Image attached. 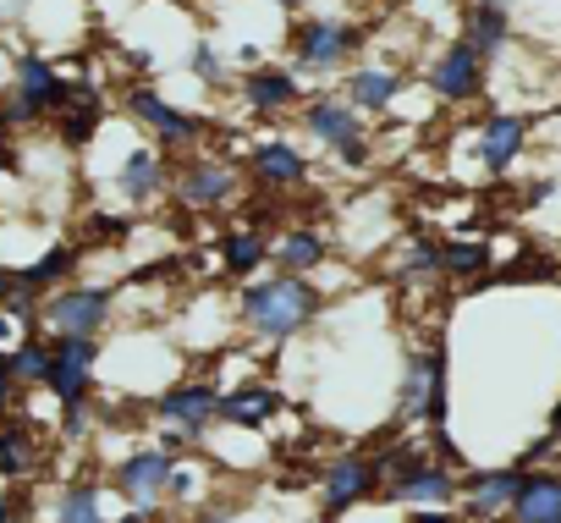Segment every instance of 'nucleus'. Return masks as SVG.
<instances>
[{
	"label": "nucleus",
	"mask_w": 561,
	"mask_h": 523,
	"mask_svg": "<svg viewBox=\"0 0 561 523\" xmlns=\"http://www.w3.org/2000/svg\"><path fill=\"white\" fill-rule=\"evenodd\" d=\"M325 287L314 276H280V271H259L231 293V320L242 331L248 348H287L298 337H309L325 315Z\"/></svg>",
	"instance_id": "nucleus-1"
},
{
	"label": "nucleus",
	"mask_w": 561,
	"mask_h": 523,
	"mask_svg": "<svg viewBox=\"0 0 561 523\" xmlns=\"http://www.w3.org/2000/svg\"><path fill=\"white\" fill-rule=\"evenodd\" d=\"M280 50H287V67L309 83H325V78H342L353 61H364L369 50V23L347 18V12H298L287 18V39H280Z\"/></svg>",
	"instance_id": "nucleus-2"
},
{
	"label": "nucleus",
	"mask_w": 561,
	"mask_h": 523,
	"mask_svg": "<svg viewBox=\"0 0 561 523\" xmlns=\"http://www.w3.org/2000/svg\"><path fill=\"white\" fill-rule=\"evenodd\" d=\"M116 111H122V122H133L160 155H193V149H204V138H209V116H198V111H187V105H176L171 94H160L149 78H133V83H122V94H116Z\"/></svg>",
	"instance_id": "nucleus-3"
},
{
	"label": "nucleus",
	"mask_w": 561,
	"mask_h": 523,
	"mask_svg": "<svg viewBox=\"0 0 561 523\" xmlns=\"http://www.w3.org/2000/svg\"><path fill=\"white\" fill-rule=\"evenodd\" d=\"M293 127H298V138L320 144L342 171H369V166H375V133H369V122H364L336 89H314V94L298 105Z\"/></svg>",
	"instance_id": "nucleus-4"
},
{
	"label": "nucleus",
	"mask_w": 561,
	"mask_h": 523,
	"mask_svg": "<svg viewBox=\"0 0 561 523\" xmlns=\"http://www.w3.org/2000/svg\"><path fill=\"white\" fill-rule=\"evenodd\" d=\"M127 127H133V122H127ZM165 182H171V155H160L138 127L116 144V160H111L105 171H94L100 198H105L111 209H122V215H138V209L160 204V198H165Z\"/></svg>",
	"instance_id": "nucleus-5"
},
{
	"label": "nucleus",
	"mask_w": 561,
	"mask_h": 523,
	"mask_svg": "<svg viewBox=\"0 0 561 523\" xmlns=\"http://www.w3.org/2000/svg\"><path fill=\"white\" fill-rule=\"evenodd\" d=\"M7 111H12V127H45L56 111H67L78 100V78L61 72L56 56L34 50V45H18L12 50V83H7Z\"/></svg>",
	"instance_id": "nucleus-6"
},
{
	"label": "nucleus",
	"mask_w": 561,
	"mask_h": 523,
	"mask_svg": "<svg viewBox=\"0 0 561 523\" xmlns=\"http://www.w3.org/2000/svg\"><path fill=\"white\" fill-rule=\"evenodd\" d=\"M242 166L231 155H215V149H193V155H176L171 160V182H165V198L182 209V215H226L237 209L242 198Z\"/></svg>",
	"instance_id": "nucleus-7"
},
{
	"label": "nucleus",
	"mask_w": 561,
	"mask_h": 523,
	"mask_svg": "<svg viewBox=\"0 0 561 523\" xmlns=\"http://www.w3.org/2000/svg\"><path fill=\"white\" fill-rule=\"evenodd\" d=\"M242 182L264 198H287V193H304L314 182V166H309V149L298 144V133H259L248 138L242 149Z\"/></svg>",
	"instance_id": "nucleus-8"
},
{
	"label": "nucleus",
	"mask_w": 561,
	"mask_h": 523,
	"mask_svg": "<svg viewBox=\"0 0 561 523\" xmlns=\"http://www.w3.org/2000/svg\"><path fill=\"white\" fill-rule=\"evenodd\" d=\"M380 501V463L369 446H342L325 468H320V485H314V507L325 523H347L353 512L375 507Z\"/></svg>",
	"instance_id": "nucleus-9"
},
{
	"label": "nucleus",
	"mask_w": 561,
	"mask_h": 523,
	"mask_svg": "<svg viewBox=\"0 0 561 523\" xmlns=\"http://www.w3.org/2000/svg\"><path fill=\"white\" fill-rule=\"evenodd\" d=\"M116 326V287L105 282H67L39 298V331L45 337H105Z\"/></svg>",
	"instance_id": "nucleus-10"
},
{
	"label": "nucleus",
	"mask_w": 561,
	"mask_h": 523,
	"mask_svg": "<svg viewBox=\"0 0 561 523\" xmlns=\"http://www.w3.org/2000/svg\"><path fill=\"white\" fill-rule=\"evenodd\" d=\"M231 94H237V105H242L248 116H259V122H293L298 105L309 100V83H304L287 61H270V56H264V61H253V67L237 72Z\"/></svg>",
	"instance_id": "nucleus-11"
},
{
	"label": "nucleus",
	"mask_w": 561,
	"mask_h": 523,
	"mask_svg": "<svg viewBox=\"0 0 561 523\" xmlns=\"http://www.w3.org/2000/svg\"><path fill=\"white\" fill-rule=\"evenodd\" d=\"M215 408H220V380H209V375H176L165 391L149 397V419L187 435L193 446L215 430Z\"/></svg>",
	"instance_id": "nucleus-12"
},
{
	"label": "nucleus",
	"mask_w": 561,
	"mask_h": 523,
	"mask_svg": "<svg viewBox=\"0 0 561 523\" xmlns=\"http://www.w3.org/2000/svg\"><path fill=\"white\" fill-rule=\"evenodd\" d=\"M171 463H176V452H165V446H154V441H138V446H127L122 457L105 463V485H111L127 507H138V512H160V507H165Z\"/></svg>",
	"instance_id": "nucleus-13"
},
{
	"label": "nucleus",
	"mask_w": 561,
	"mask_h": 523,
	"mask_svg": "<svg viewBox=\"0 0 561 523\" xmlns=\"http://www.w3.org/2000/svg\"><path fill=\"white\" fill-rule=\"evenodd\" d=\"M424 83H430V100H435V105L462 111V105H479V100H484V89H490V61H484L468 39H446V45L430 56Z\"/></svg>",
	"instance_id": "nucleus-14"
},
{
	"label": "nucleus",
	"mask_w": 561,
	"mask_h": 523,
	"mask_svg": "<svg viewBox=\"0 0 561 523\" xmlns=\"http://www.w3.org/2000/svg\"><path fill=\"white\" fill-rule=\"evenodd\" d=\"M457 485L462 474L446 468L440 457H430V446L419 457H408L402 468H391L380 479V507H457Z\"/></svg>",
	"instance_id": "nucleus-15"
},
{
	"label": "nucleus",
	"mask_w": 561,
	"mask_h": 523,
	"mask_svg": "<svg viewBox=\"0 0 561 523\" xmlns=\"http://www.w3.org/2000/svg\"><path fill=\"white\" fill-rule=\"evenodd\" d=\"M100 342L105 337H50V369H45V391L61 402H83L100 391Z\"/></svg>",
	"instance_id": "nucleus-16"
},
{
	"label": "nucleus",
	"mask_w": 561,
	"mask_h": 523,
	"mask_svg": "<svg viewBox=\"0 0 561 523\" xmlns=\"http://www.w3.org/2000/svg\"><path fill=\"white\" fill-rule=\"evenodd\" d=\"M336 94L364 116V122H375V116H391L397 105H402V94H408V72L397 67V61H353L342 78H336Z\"/></svg>",
	"instance_id": "nucleus-17"
},
{
	"label": "nucleus",
	"mask_w": 561,
	"mask_h": 523,
	"mask_svg": "<svg viewBox=\"0 0 561 523\" xmlns=\"http://www.w3.org/2000/svg\"><path fill=\"white\" fill-rule=\"evenodd\" d=\"M534 149V116L528 111H490L479 127H473V160L484 177H506L523 155Z\"/></svg>",
	"instance_id": "nucleus-18"
},
{
	"label": "nucleus",
	"mask_w": 561,
	"mask_h": 523,
	"mask_svg": "<svg viewBox=\"0 0 561 523\" xmlns=\"http://www.w3.org/2000/svg\"><path fill=\"white\" fill-rule=\"evenodd\" d=\"M280 413H287V391H280L275 380H237V386H220V408H215V424L226 430H248V435H270L280 424Z\"/></svg>",
	"instance_id": "nucleus-19"
},
{
	"label": "nucleus",
	"mask_w": 561,
	"mask_h": 523,
	"mask_svg": "<svg viewBox=\"0 0 561 523\" xmlns=\"http://www.w3.org/2000/svg\"><path fill=\"white\" fill-rule=\"evenodd\" d=\"M270 226H259V220H231V226H220V237H215V271L209 276H220V287H242L248 276H259V271H270Z\"/></svg>",
	"instance_id": "nucleus-20"
},
{
	"label": "nucleus",
	"mask_w": 561,
	"mask_h": 523,
	"mask_svg": "<svg viewBox=\"0 0 561 523\" xmlns=\"http://www.w3.org/2000/svg\"><path fill=\"white\" fill-rule=\"evenodd\" d=\"M331 253H336V242H331V231L320 220H287L270 237V271H280V276H314L320 282V271L331 265Z\"/></svg>",
	"instance_id": "nucleus-21"
},
{
	"label": "nucleus",
	"mask_w": 561,
	"mask_h": 523,
	"mask_svg": "<svg viewBox=\"0 0 561 523\" xmlns=\"http://www.w3.org/2000/svg\"><path fill=\"white\" fill-rule=\"evenodd\" d=\"M12 276H18L23 293L45 298V293H56V287H67V282L83 276V242L78 237H50L34 259H18Z\"/></svg>",
	"instance_id": "nucleus-22"
},
{
	"label": "nucleus",
	"mask_w": 561,
	"mask_h": 523,
	"mask_svg": "<svg viewBox=\"0 0 561 523\" xmlns=\"http://www.w3.org/2000/svg\"><path fill=\"white\" fill-rule=\"evenodd\" d=\"M45 468V430L28 413H0V485H28Z\"/></svg>",
	"instance_id": "nucleus-23"
},
{
	"label": "nucleus",
	"mask_w": 561,
	"mask_h": 523,
	"mask_svg": "<svg viewBox=\"0 0 561 523\" xmlns=\"http://www.w3.org/2000/svg\"><path fill=\"white\" fill-rule=\"evenodd\" d=\"M386 282L397 293H424L440 282V237L430 231H408L402 242H391L386 253Z\"/></svg>",
	"instance_id": "nucleus-24"
},
{
	"label": "nucleus",
	"mask_w": 561,
	"mask_h": 523,
	"mask_svg": "<svg viewBox=\"0 0 561 523\" xmlns=\"http://www.w3.org/2000/svg\"><path fill=\"white\" fill-rule=\"evenodd\" d=\"M517 479H523V468H512V463L462 468L457 512H462V518H506V507H512V496H517Z\"/></svg>",
	"instance_id": "nucleus-25"
},
{
	"label": "nucleus",
	"mask_w": 561,
	"mask_h": 523,
	"mask_svg": "<svg viewBox=\"0 0 561 523\" xmlns=\"http://www.w3.org/2000/svg\"><path fill=\"white\" fill-rule=\"evenodd\" d=\"M506 523H561V468H523Z\"/></svg>",
	"instance_id": "nucleus-26"
},
{
	"label": "nucleus",
	"mask_w": 561,
	"mask_h": 523,
	"mask_svg": "<svg viewBox=\"0 0 561 523\" xmlns=\"http://www.w3.org/2000/svg\"><path fill=\"white\" fill-rule=\"evenodd\" d=\"M457 39H468L484 61H501L506 45H512V12L501 7V0H468V7H462V34H457Z\"/></svg>",
	"instance_id": "nucleus-27"
},
{
	"label": "nucleus",
	"mask_w": 561,
	"mask_h": 523,
	"mask_svg": "<svg viewBox=\"0 0 561 523\" xmlns=\"http://www.w3.org/2000/svg\"><path fill=\"white\" fill-rule=\"evenodd\" d=\"M424 386H430V348H408L402 369H397V391H391V430H413L424 413Z\"/></svg>",
	"instance_id": "nucleus-28"
},
{
	"label": "nucleus",
	"mask_w": 561,
	"mask_h": 523,
	"mask_svg": "<svg viewBox=\"0 0 561 523\" xmlns=\"http://www.w3.org/2000/svg\"><path fill=\"white\" fill-rule=\"evenodd\" d=\"M105 496H111V485L105 479H67V485H56L50 490V518L45 523H105L111 512H105Z\"/></svg>",
	"instance_id": "nucleus-29"
},
{
	"label": "nucleus",
	"mask_w": 561,
	"mask_h": 523,
	"mask_svg": "<svg viewBox=\"0 0 561 523\" xmlns=\"http://www.w3.org/2000/svg\"><path fill=\"white\" fill-rule=\"evenodd\" d=\"M209 496H215V463L193 446V452H182V457L171 463V479H165V507L193 512V507H204Z\"/></svg>",
	"instance_id": "nucleus-30"
},
{
	"label": "nucleus",
	"mask_w": 561,
	"mask_h": 523,
	"mask_svg": "<svg viewBox=\"0 0 561 523\" xmlns=\"http://www.w3.org/2000/svg\"><path fill=\"white\" fill-rule=\"evenodd\" d=\"M495 271V248L484 237H440V282H484Z\"/></svg>",
	"instance_id": "nucleus-31"
},
{
	"label": "nucleus",
	"mask_w": 561,
	"mask_h": 523,
	"mask_svg": "<svg viewBox=\"0 0 561 523\" xmlns=\"http://www.w3.org/2000/svg\"><path fill=\"white\" fill-rule=\"evenodd\" d=\"M446 424H451V353L446 342H430V386H424L419 430H446Z\"/></svg>",
	"instance_id": "nucleus-32"
},
{
	"label": "nucleus",
	"mask_w": 561,
	"mask_h": 523,
	"mask_svg": "<svg viewBox=\"0 0 561 523\" xmlns=\"http://www.w3.org/2000/svg\"><path fill=\"white\" fill-rule=\"evenodd\" d=\"M187 72H193V83H198V89H215V94L237 83L231 56H226V45H220L215 34H198V39L187 45Z\"/></svg>",
	"instance_id": "nucleus-33"
},
{
	"label": "nucleus",
	"mask_w": 561,
	"mask_h": 523,
	"mask_svg": "<svg viewBox=\"0 0 561 523\" xmlns=\"http://www.w3.org/2000/svg\"><path fill=\"white\" fill-rule=\"evenodd\" d=\"M7 359H12V375H18L23 391H45V369H50V337L45 331H28L23 342H12Z\"/></svg>",
	"instance_id": "nucleus-34"
},
{
	"label": "nucleus",
	"mask_w": 561,
	"mask_h": 523,
	"mask_svg": "<svg viewBox=\"0 0 561 523\" xmlns=\"http://www.w3.org/2000/svg\"><path fill=\"white\" fill-rule=\"evenodd\" d=\"M0 523H39L28 485H7V490H0Z\"/></svg>",
	"instance_id": "nucleus-35"
},
{
	"label": "nucleus",
	"mask_w": 561,
	"mask_h": 523,
	"mask_svg": "<svg viewBox=\"0 0 561 523\" xmlns=\"http://www.w3.org/2000/svg\"><path fill=\"white\" fill-rule=\"evenodd\" d=\"M0 166H7V171H23V160H18V127H12L7 100H0Z\"/></svg>",
	"instance_id": "nucleus-36"
},
{
	"label": "nucleus",
	"mask_w": 561,
	"mask_h": 523,
	"mask_svg": "<svg viewBox=\"0 0 561 523\" xmlns=\"http://www.w3.org/2000/svg\"><path fill=\"white\" fill-rule=\"evenodd\" d=\"M556 452H561V441H556V435L545 430L539 441H528V446H523V452L512 457V468H539V463H545V457H556Z\"/></svg>",
	"instance_id": "nucleus-37"
},
{
	"label": "nucleus",
	"mask_w": 561,
	"mask_h": 523,
	"mask_svg": "<svg viewBox=\"0 0 561 523\" xmlns=\"http://www.w3.org/2000/svg\"><path fill=\"white\" fill-rule=\"evenodd\" d=\"M23 397H28V391L18 386V375H12V359H7V348H0V413H12Z\"/></svg>",
	"instance_id": "nucleus-38"
},
{
	"label": "nucleus",
	"mask_w": 561,
	"mask_h": 523,
	"mask_svg": "<svg viewBox=\"0 0 561 523\" xmlns=\"http://www.w3.org/2000/svg\"><path fill=\"white\" fill-rule=\"evenodd\" d=\"M402 523H462L457 507H402Z\"/></svg>",
	"instance_id": "nucleus-39"
},
{
	"label": "nucleus",
	"mask_w": 561,
	"mask_h": 523,
	"mask_svg": "<svg viewBox=\"0 0 561 523\" xmlns=\"http://www.w3.org/2000/svg\"><path fill=\"white\" fill-rule=\"evenodd\" d=\"M105 523H160V512H138V507H127V512H116V518H105Z\"/></svg>",
	"instance_id": "nucleus-40"
},
{
	"label": "nucleus",
	"mask_w": 561,
	"mask_h": 523,
	"mask_svg": "<svg viewBox=\"0 0 561 523\" xmlns=\"http://www.w3.org/2000/svg\"><path fill=\"white\" fill-rule=\"evenodd\" d=\"M264 7H275L280 18H298V12H309V0H264Z\"/></svg>",
	"instance_id": "nucleus-41"
},
{
	"label": "nucleus",
	"mask_w": 561,
	"mask_h": 523,
	"mask_svg": "<svg viewBox=\"0 0 561 523\" xmlns=\"http://www.w3.org/2000/svg\"><path fill=\"white\" fill-rule=\"evenodd\" d=\"M18 293V276H12V265H7V259H0V304H7Z\"/></svg>",
	"instance_id": "nucleus-42"
},
{
	"label": "nucleus",
	"mask_w": 561,
	"mask_h": 523,
	"mask_svg": "<svg viewBox=\"0 0 561 523\" xmlns=\"http://www.w3.org/2000/svg\"><path fill=\"white\" fill-rule=\"evenodd\" d=\"M545 430H550V435H556V441H561V397H556V402H550V419H545Z\"/></svg>",
	"instance_id": "nucleus-43"
},
{
	"label": "nucleus",
	"mask_w": 561,
	"mask_h": 523,
	"mask_svg": "<svg viewBox=\"0 0 561 523\" xmlns=\"http://www.w3.org/2000/svg\"><path fill=\"white\" fill-rule=\"evenodd\" d=\"M462 523H506V518H462Z\"/></svg>",
	"instance_id": "nucleus-44"
},
{
	"label": "nucleus",
	"mask_w": 561,
	"mask_h": 523,
	"mask_svg": "<svg viewBox=\"0 0 561 523\" xmlns=\"http://www.w3.org/2000/svg\"><path fill=\"white\" fill-rule=\"evenodd\" d=\"M198 7H231V0H198Z\"/></svg>",
	"instance_id": "nucleus-45"
},
{
	"label": "nucleus",
	"mask_w": 561,
	"mask_h": 523,
	"mask_svg": "<svg viewBox=\"0 0 561 523\" xmlns=\"http://www.w3.org/2000/svg\"><path fill=\"white\" fill-rule=\"evenodd\" d=\"M0 231H7V215H0Z\"/></svg>",
	"instance_id": "nucleus-46"
},
{
	"label": "nucleus",
	"mask_w": 561,
	"mask_h": 523,
	"mask_svg": "<svg viewBox=\"0 0 561 523\" xmlns=\"http://www.w3.org/2000/svg\"><path fill=\"white\" fill-rule=\"evenodd\" d=\"M0 490H7V485H0Z\"/></svg>",
	"instance_id": "nucleus-47"
}]
</instances>
